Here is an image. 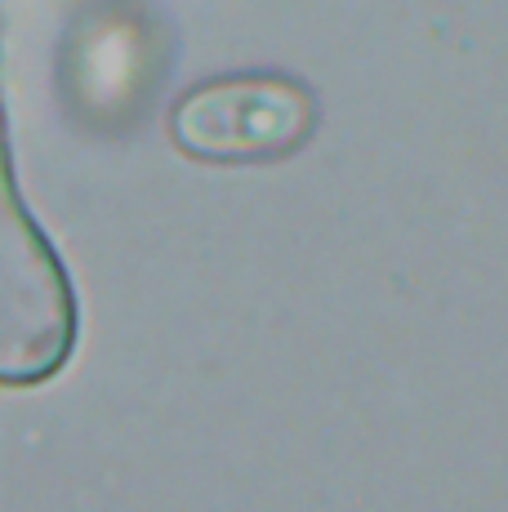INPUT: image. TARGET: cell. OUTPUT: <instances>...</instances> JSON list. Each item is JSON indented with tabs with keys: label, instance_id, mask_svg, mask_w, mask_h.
<instances>
[{
	"label": "cell",
	"instance_id": "1",
	"mask_svg": "<svg viewBox=\"0 0 508 512\" xmlns=\"http://www.w3.org/2000/svg\"><path fill=\"white\" fill-rule=\"evenodd\" d=\"M317 125V98L286 72L214 76L179 98L170 134L197 161L246 165L290 156Z\"/></svg>",
	"mask_w": 508,
	"mask_h": 512
}]
</instances>
